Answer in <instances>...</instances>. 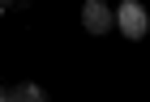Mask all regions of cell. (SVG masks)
I'll list each match as a JSON object with an SVG mask.
<instances>
[{
    "instance_id": "cell-1",
    "label": "cell",
    "mask_w": 150,
    "mask_h": 102,
    "mask_svg": "<svg viewBox=\"0 0 150 102\" xmlns=\"http://www.w3.org/2000/svg\"><path fill=\"white\" fill-rule=\"evenodd\" d=\"M116 30L125 34V38H142L150 30V13L142 9L137 0H125L120 9H116Z\"/></svg>"
},
{
    "instance_id": "cell-2",
    "label": "cell",
    "mask_w": 150,
    "mask_h": 102,
    "mask_svg": "<svg viewBox=\"0 0 150 102\" xmlns=\"http://www.w3.org/2000/svg\"><path fill=\"white\" fill-rule=\"evenodd\" d=\"M81 26H86V34L116 30V9H107L103 0H86V4H81Z\"/></svg>"
},
{
    "instance_id": "cell-3",
    "label": "cell",
    "mask_w": 150,
    "mask_h": 102,
    "mask_svg": "<svg viewBox=\"0 0 150 102\" xmlns=\"http://www.w3.org/2000/svg\"><path fill=\"white\" fill-rule=\"evenodd\" d=\"M4 102H52V98H47V90H43V85L26 81V85H13V90H4Z\"/></svg>"
},
{
    "instance_id": "cell-4",
    "label": "cell",
    "mask_w": 150,
    "mask_h": 102,
    "mask_svg": "<svg viewBox=\"0 0 150 102\" xmlns=\"http://www.w3.org/2000/svg\"><path fill=\"white\" fill-rule=\"evenodd\" d=\"M0 102H4V90H0Z\"/></svg>"
}]
</instances>
